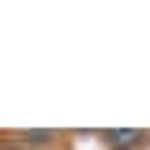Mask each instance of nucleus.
<instances>
[{"instance_id":"obj_2","label":"nucleus","mask_w":150,"mask_h":150,"mask_svg":"<svg viewBox=\"0 0 150 150\" xmlns=\"http://www.w3.org/2000/svg\"><path fill=\"white\" fill-rule=\"evenodd\" d=\"M26 139H30V143H49L53 131H26Z\"/></svg>"},{"instance_id":"obj_1","label":"nucleus","mask_w":150,"mask_h":150,"mask_svg":"<svg viewBox=\"0 0 150 150\" xmlns=\"http://www.w3.org/2000/svg\"><path fill=\"white\" fill-rule=\"evenodd\" d=\"M105 139H109L112 146H131V143L143 139V131H105Z\"/></svg>"}]
</instances>
